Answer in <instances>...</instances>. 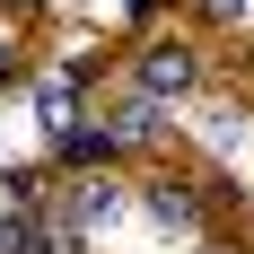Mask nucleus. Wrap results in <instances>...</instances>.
<instances>
[{"label": "nucleus", "mask_w": 254, "mask_h": 254, "mask_svg": "<svg viewBox=\"0 0 254 254\" xmlns=\"http://www.w3.org/2000/svg\"><path fill=\"white\" fill-rule=\"evenodd\" d=\"M193 79H202V62L184 44H140V62H131V88L140 97H193Z\"/></svg>", "instance_id": "f257e3e1"}, {"label": "nucleus", "mask_w": 254, "mask_h": 254, "mask_svg": "<svg viewBox=\"0 0 254 254\" xmlns=\"http://www.w3.org/2000/svg\"><path fill=\"white\" fill-rule=\"evenodd\" d=\"M0 246H9V254H44V219H35V210H9Z\"/></svg>", "instance_id": "20e7f679"}, {"label": "nucleus", "mask_w": 254, "mask_h": 254, "mask_svg": "<svg viewBox=\"0 0 254 254\" xmlns=\"http://www.w3.org/2000/svg\"><path fill=\"white\" fill-rule=\"evenodd\" d=\"M149 210H158V228H193V219H202L193 184H149Z\"/></svg>", "instance_id": "7ed1b4c3"}, {"label": "nucleus", "mask_w": 254, "mask_h": 254, "mask_svg": "<svg viewBox=\"0 0 254 254\" xmlns=\"http://www.w3.org/2000/svg\"><path fill=\"white\" fill-rule=\"evenodd\" d=\"M62 158H70V167H105V158H123V140H114L105 123H79L70 140H62Z\"/></svg>", "instance_id": "f03ea898"}]
</instances>
